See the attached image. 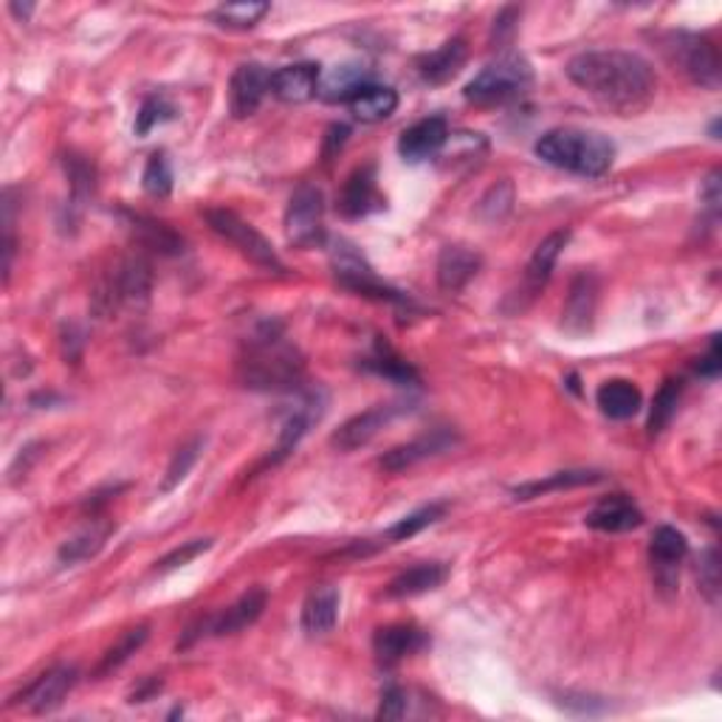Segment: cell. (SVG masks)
Here are the masks:
<instances>
[{
    "label": "cell",
    "mask_w": 722,
    "mask_h": 722,
    "mask_svg": "<svg viewBox=\"0 0 722 722\" xmlns=\"http://www.w3.org/2000/svg\"><path fill=\"white\" fill-rule=\"evenodd\" d=\"M379 206V187H375V167H359L344 180L342 195H339V212L344 217H364Z\"/></svg>",
    "instance_id": "obj_21"
},
{
    "label": "cell",
    "mask_w": 722,
    "mask_h": 722,
    "mask_svg": "<svg viewBox=\"0 0 722 722\" xmlns=\"http://www.w3.org/2000/svg\"><path fill=\"white\" fill-rule=\"evenodd\" d=\"M66 173L68 178H71V206L79 209V206L94 195V187H97V169H94V164H90L88 158L74 156L71 153V156H66Z\"/></svg>",
    "instance_id": "obj_40"
},
{
    "label": "cell",
    "mask_w": 722,
    "mask_h": 722,
    "mask_svg": "<svg viewBox=\"0 0 722 722\" xmlns=\"http://www.w3.org/2000/svg\"><path fill=\"white\" fill-rule=\"evenodd\" d=\"M602 480L598 471L587 469H573V471H556V475L545 477V480H530L523 482V486L514 488V500L525 503L534 500V497H545L550 491H565V488H578V486H591V482Z\"/></svg>",
    "instance_id": "obj_31"
},
{
    "label": "cell",
    "mask_w": 722,
    "mask_h": 722,
    "mask_svg": "<svg viewBox=\"0 0 722 722\" xmlns=\"http://www.w3.org/2000/svg\"><path fill=\"white\" fill-rule=\"evenodd\" d=\"M121 215H125L127 226H130V232L136 235V241L145 248H150V252L167 254V257L184 252V237L169 230L167 223L156 221V217L136 215V212H121Z\"/></svg>",
    "instance_id": "obj_26"
},
{
    "label": "cell",
    "mask_w": 722,
    "mask_h": 722,
    "mask_svg": "<svg viewBox=\"0 0 722 722\" xmlns=\"http://www.w3.org/2000/svg\"><path fill=\"white\" fill-rule=\"evenodd\" d=\"M722 370V353H720V336H711V348L709 353L700 359L697 364V373L705 375V379H716Z\"/></svg>",
    "instance_id": "obj_48"
},
{
    "label": "cell",
    "mask_w": 722,
    "mask_h": 722,
    "mask_svg": "<svg viewBox=\"0 0 722 722\" xmlns=\"http://www.w3.org/2000/svg\"><path fill=\"white\" fill-rule=\"evenodd\" d=\"M403 714H407V694L398 686H387L381 694L379 720H401Z\"/></svg>",
    "instance_id": "obj_46"
},
{
    "label": "cell",
    "mask_w": 722,
    "mask_h": 722,
    "mask_svg": "<svg viewBox=\"0 0 722 722\" xmlns=\"http://www.w3.org/2000/svg\"><path fill=\"white\" fill-rule=\"evenodd\" d=\"M511 209H514V184L508 178L497 180V184L482 195L480 204H477V212H480L482 221L488 223H500Z\"/></svg>",
    "instance_id": "obj_41"
},
{
    "label": "cell",
    "mask_w": 722,
    "mask_h": 722,
    "mask_svg": "<svg viewBox=\"0 0 722 722\" xmlns=\"http://www.w3.org/2000/svg\"><path fill=\"white\" fill-rule=\"evenodd\" d=\"M443 514H446V503H429V506L418 508V511H412V514H407L403 519H398L392 528H387V539L390 542L412 539V536L421 534L423 528H429V525L438 523Z\"/></svg>",
    "instance_id": "obj_39"
},
{
    "label": "cell",
    "mask_w": 722,
    "mask_h": 722,
    "mask_svg": "<svg viewBox=\"0 0 722 722\" xmlns=\"http://www.w3.org/2000/svg\"><path fill=\"white\" fill-rule=\"evenodd\" d=\"M567 77L584 94L615 110H638L657 88L655 68L635 51H584L567 62Z\"/></svg>",
    "instance_id": "obj_1"
},
{
    "label": "cell",
    "mask_w": 722,
    "mask_h": 722,
    "mask_svg": "<svg viewBox=\"0 0 722 722\" xmlns=\"http://www.w3.org/2000/svg\"><path fill=\"white\" fill-rule=\"evenodd\" d=\"M534 82L530 62L523 55H503L488 62L464 88V97L475 105H503L523 97Z\"/></svg>",
    "instance_id": "obj_5"
},
{
    "label": "cell",
    "mask_w": 722,
    "mask_h": 722,
    "mask_svg": "<svg viewBox=\"0 0 722 722\" xmlns=\"http://www.w3.org/2000/svg\"><path fill=\"white\" fill-rule=\"evenodd\" d=\"M446 142H449V125H446V119L443 116H429V119L416 121V125L401 133L398 153L407 162H423V158L438 156Z\"/></svg>",
    "instance_id": "obj_16"
},
{
    "label": "cell",
    "mask_w": 722,
    "mask_h": 722,
    "mask_svg": "<svg viewBox=\"0 0 722 722\" xmlns=\"http://www.w3.org/2000/svg\"><path fill=\"white\" fill-rule=\"evenodd\" d=\"M353 119L364 121V125H375V121L390 119L398 110V94L390 85H368L361 88L353 99L348 103Z\"/></svg>",
    "instance_id": "obj_29"
},
{
    "label": "cell",
    "mask_w": 722,
    "mask_h": 722,
    "mask_svg": "<svg viewBox=\"0 0 722 722\" xmlns=\"http://www.w3.org/2000/svg\"><path fill=\"white\" fill-rule=\"evenodd\" d=\"M269 9H271L269 3H223V7H217L209 18L215 20L221 29L246 31V29H254V26L269 14Z\"/></svg>",
    "instance_id": "obj_36"
},
{
    "label": "cell",
    "mask_w": 722,
    "mask_h": 722,
    "mask_svg": "<svg viewBox=\"0 0 722 722\" xmlns=\"http://www.w3.org/2000/svg\"><path fill=\"white\" fill-rule=\"evenodd\" d=\"M147 635H150V626L147 624H139V626H133V630H127L125 635H121V638L116 641L108 652H105L103 661H99V666L94 669V677L99 681V677H105V674H114L116 669L125 666V663L130 661V657L136 655L142 646H145Z\"/></svg>",
    "instance_id": "obj_35"
},
{
    "label": "cell",
    "mask_w": 722,
    "mask_h": 722,
    "mask_svg": "<svg viewBox=\"0 0 722 722\" xmlns=\"http://www.w3.org/2000/svg\"><path fill=\"white\" fill-rule=\"evenodd\" d=\"M407 410H410L407 403H375L368 412H361V416H353L350 421H344L342 427L333 432L331 446L339 451L361 449V446H368L392 418H398Z\"/></svg>",
    "instance_id": "obj_10"
},
{
    "label": "cell",
    "mask_w": 722,
    "mask_h": 722,
    "mask_svg": "<svg viewBox=\"0 0 722 722\" xmlns=\"http://www.w3.org/2000/svg\"><path fill=\"white\" fill-rule=\"evenodd\" d=\"M661 51L672 62L674 71L692 79L705 90H716L722 82L720 51L705 35L694 31H669L661 37Z\"/></svg>",
    "instance_id": "obj_4"
},
{
    "label": "cell",
    "mask_w": 722,
    "mask_h": 722,
    "mask_svg": "<svg viewBox=\"0 0 722 722\" xmlns=\"http://www.w3.org/2000/svg\"><path fill=\"white\" fill-rule=\"evenodd\" d=\"M313 416L320 418V410H313V396H308L305 403H302V407H296V410L291 412V416L283 421L277 446H274V451H271V458H269L271 466L283 464V460L291 455V451H294L296 446H300V440L305 438L308 427H311Z\"/></svg>",
    "instance_id": "obj_32"
},
{
    "label": "cell",
    "mask_w": 722,
    "mask_h": 722,
    "mask_svg": "<svg viewBox=\"0 0 722 722\" xmlns=\"http://www.w3.org/2000/svg\"><path fill=\"white\" fill-rule=\"evenodd\" d=\"M700 198H703L705 209L716 217V212H720V169H714V173L705 178L703 189H700Z\"/></svg>",
    "instance_id": "obj_49"
},
{
    "label": "cell",
    "mask_w": 722,
    "mask_h": 722,
    "mask_svg": "<svg viewBox=\"0 0 722 722\" xmlns=\"http://www.w3.org/2000/svg\"><path fill=\"white\" fill-rule=\"evenodd\" d=\"M517 20H519V9L508 7L503 9L500 14H497V20H494V31H491V42H497V46H503V42L508 40V37L517 31Z\"/></svg>",
    "instance_id": "obj_47"
},
{
    "label": "cell",
    "mask_w": 722,
    "mask_h": 722,
    "mask_svg": "<svg viewBox=\"0 0 722 722\" xmlns=\"http://www.w3.org/2000/svg\"><path fill=\"white\" fill-rule=\"evenodd\" d=\"M237 375L252 390L285 392L302 384L305 364L300 350L277 328L265 325L246 342V350L237 361Z\"/></svg>",
    "instance_id": "obj_2"
},
{
    "label": "cell",
    "mask_w": 722,
    "mask_h": 722,
    "mask_svg": "<svg viewBox=\"0 0 722 722\" xmlns=\"http://www.w3.org/2000/svg\"><path fill=\"white\" fill-rule=\"evenodd\" d=\"M175 114H178V110H175L167 99L162 97L145 99L139 114H136V136H147V133L156 130V127L164 125V121H173Z\"/></svg>",
    "instance_id": "obj_43"
},
{
    "label": "cell",
    "mask_w": 722,
    "mask_h": 722,
    "mask_svg": "<svg viewBox=\"0 0 722 722\" xmlns=\"http://www.w3.org/2000/svg\"><path fill=\"white\" fill-rule=\"evenodd\" d=\"M331 265L333 274H336L339 285L353 294L361 296H373V300H384V302H401V305H410V296H403L401 291L390 289L384 280H379V274L373 271V265L364 260V254L348 241H333L331 248Z\"/></svg>",
    "instance_id": "obj_6"
},
{
    "label": "cell",
    "mask_w": 722,
    "mask_h": 722,
    "mask_svg": "<svg viewBox=\"0 0 722 722\" xmlns=\"http://www.w3.org/2000/svg\"><path fill=\"white\" fill-rule=\"evenodd\" d=\"M320 82L322 68L316 62H294V66H283L271 74V94L280 103L300 105L320 94Z\"/></svg>",
    "instance_id": "obj_15"
},
{
    "label": "cell",
    "mask_w": 722,
    "mask_h": 722,
    "mask_svg": "<svg viewBox=\"0 0 722 722\" xmlns=\"http://www.w3.org/2000/svg\"><path fill=\"white\" fill-rule=\"evenodd\" d=\"M697 576H700V591H703V596L716 607V604H720V554H716L714 548H709L703 556H700Z\"/></svg>",
    "instance_id": "obj_44"
},
{
    "label": "cell",
    "mask_w": 722,
    "mask_h": 722,
    "mask_svg": "<svg viewBox=\"0 0 722 722\" xmlns=\"http://www.w3.org/2000/svg\"><path fill=\"white\" fill-rule=\"evenodd\" d=\"M427 644H429L427 635L412 624L381 626V630H375L373 635V652L375 657H379L381 666H396V663H401L403 657L421 652Z\"/></svg>",
    "instance_id": "obj_17"
},
{
    "label": "cell",
    "mask_w": 722,
    "mask_h": 722,
    "mask_svg": "<svg viewBox=\"0 0 722 722\" xmlns=\"http://www.w3.org/2000/svg\"><path fill=\"white\" fill-rule=\"evenodd\" d=\"M348 127L344 125H333L331 130H328V139H325V156H333V153L339 150V147L344 145V139H348Z\"/></svg>",
    "instance_id": "obj_50"
},
{
    "label": "cell",
    "mask_w": 722,
    "mask_h": 722,
    "mask_svg": "<svg viewBox=\"0 0 722 722\" xmlns=\"http://www.w3.org/2000/svg\"><path fill=\"white\" fill-rule=\"evenodd\" d=\"M285 237L296 248H313L325 243V198L313 184H302L285 209Z\"/></svg>",
    "instance_id": "obj_8"
},
{
    "label": "cell",
    "mask_w": 722,
    "mask_h": 722,
    "mask_svg": "<svg viewBox=\"0 0 722 722\" xmlns=\"http://www.w3.org/2000/svg\"><path fill=\"white\" fill-rule=\"evenodd\" d=\"M204 443L206 440L198 435V438H193L189 443H184L178 451H175L173 460H169V466H167V475H164L162 486H158V491L169 494L173 488H178L180 482L187 480L189 471H193V466L198 464L201 451H204Z\"/></svg>",
    "instance_id": "obj_37"
},
{
    "label": "cell",
    "mask_w": 722,
    "mask_h": 722,
    "mask_svg": "<svg viewBox=\"0 0 722 722\" xmlns=\"http://www.w3.org/2000/svg\"><path fill=\"white\" fill-rule=\"evenodd\" d=\"M206 221H209L212 232L221 235L223 241L232 243L237 252L246 260H252L254 265L265 271H274V274H283L285 263L280 260L277 248L271 246V241L265 235H260L252 223H246L243 217H237L232 209H209L206 212Z\"/></svg>",
    "instance_id": "obj_7"
},
{
    "label": "cell",
    "mask_w": 722,
    "mask_h": 722,
    "mask_svg": "<svg viewBox=\"0 0 722 722\" xmlns=\"http://www.w3.org/2000/svg\"><path fill=\"white\" fill-rule=\"evenodd\" d=\"M77 686V669L74 666H55L49 672H42L35 683L23 689V694L18 700L23 709H29L31 714H49V711L60 709L62 700L68 697V692ZM12 703V705H18Z\"/></svg>",
    "instance_id": "obj_11"
},
{
    "label": "cell",
    "mask_w": 722,
    "mask_h": 722,
    "mask_svg": "<svg viewBox=\"0 0 722 722\" xmlns=\"http://www.w3.org/2000/svg\"><path fill=\"white\" fill-rule=\"evenodd\" d=\"M265 604H269V596H265L263 587H252L235 604H230V607L221 609L217 615H209V635L223 638V635H235V632L248 630L252 624H257Z\"/></svg>",
    "instance_id": "obj_19"
},
{
    "label": "cell",
    "mask_w": 722,
    "mask_h": 722,
    "mask_svg": "<svg viewBox=\"0 0 722 722\" xmlns=\"http://www.w3.org/2000/svg\"><path fill=\"white\" fill-rule=\"evenodd\" d=\"M368 85H373V77L364 66H336L320 82V97L325 103H350Z\"/></svg>",
    "instance_id": "obj_30"
},
{
    "label": "cell",
    "mask_w": 722,
    "mask_h": 722,
    "mask_svg": "<svg viewBox=\"0 0 722 722\" xmlns=\"http://www.w3.org/2000/svg\"><path fill=\"white\" fill-rule=\"evenodd\" d=\"M536 156L545 164L582 178H602L615 162V145L596 130L582 127H556L536 142Z\"/></svg>",
    "instance_id": "obj_3"
},
{
    "label": "cell",
    "mask_w": 722,
    "mask_h": 722,
    "mask_svg": "<svg viewBox=\"0 0 722 722\" xmlns=\"http://www.w3.org/2000/svg\"><path fill=\"white\" fill-rule=\"evenodd\" d=\"M212 548V539H193V542H184L180 548L169 550L167 556H164L162 562L156 565V573H169L175 570V567H184L189 565L193 559H198L201 554H206V550Z\"/></svg>",
    "instance_id": "obj_45"
},
{
    "label": "cell",
    "mask_w": 722,
    "mask_h": 722,
    "mask_svg": "<svg viewBox=\"0 0 722 722\" xmlns=\"http://www.w3.org/2000/svg\"><path fill=\"white\" fill-rule=\"evenodd\" d=\"M339 607H342V596H339L336 587H331V584L316 587L302 604V630H305V635H311V638L328 635L336 626Z\"/></svg>",
    "instance_id": "obj_25"
},
{
    "label": "cell",
    "mask_w": 722,
    "mask_h": 722,
    "mask_svg": "<svg viewBox=\"0 0 722 722\" xmlns=\"http://www.w3.org/2000/svg\"><path fill=\"white\" fill-rule=\"evenodd\" d=\"M584 523H587V528L602 530V534H626V530H635L644 525V514L626 494H613V497H604L584 517Z\"/></svg>",
    "instance_id": "obj_18"
},
{
    "label": "cell",
    "mask_w": 722,
    "mask_h": 722,
    "mask_svg": "<svg viewBox=\"0 0 722 722\" xmlns=\"http://www.w3.org/2000/svg\"><path fill=\"white\" fill-rule=\"evenodd\" d=\"M596 302H598V283L593 274H578L570 285V294H567L565 311H562V325L570 333H584L591 331L593 316H596Z\"/></svg>",
    "instance_id": "obj_22"
},
{
    "label": "cell",
    "mask_w": 722,
    "mask_h": 722,
    "mask_svg": "<svg viewBox=\"0 0 722 722\" xmlns=\"http://www.w3.org/2000/svg\"><path fill=\"white\" fill-rule=\"evenodd\" d=\"M449 576V567L443 562H421V565L410 567V570L398 573L396 578L387 587V596L390 598H412L421 596V593L438 591L440 584Z\"/></svg>",
    "instance_id": "obj_27"
},
{
    "label": "cell",
    "mask_w": 722,
    "mask_h": 722,
    "mask_svg": "<svg viewBox=\"0 0 722 722\" xmlns=\"http://www.w3.org/2000/svg\"><path fill=\"white\" fill-rule=\"evenodd\" d=\"M482 257L466 246H443L438 254V285L446 294H458L480 274Z\"/></svg>",
    "instance_id": "obj_20"
},
{
    "label": "cell",
    "mask_w": 722,
    "mask_h": 722,
    "mask_svg": "<svg viewBox=\"0 0 722 722\" xmlns=\"http://www.w3.org/2000/svg\"><path fill=\"white\" fill-rule=\"evenodd\" d=\"M142 187H145V193L153 195V198H167V195L173 193V169H169V162L164 153H153L150 156L145 175H142Z\"/></svg>",
    "instance_id": "obj_42"
},
{
    "label": "cell",
    "mask_w": 722,
    "mask_h": 722,
    "mask_svg": "<svg viewBox=\"0 0 722 722\" xmlns=\"http://www.w3.org/2000/svg\"><path fill=\"white\" fill-rule=\"evenodd\" d=\"M466 57H469V46H466L464 37H451L440 46L432 55H423L418 60V74H421L423 82L429 85H443L449 79H455L464 68Z\"/></svg>",
    "instance_id": "obj_23"
},
{
    "label": "cell",
    "mask_w": 722,
    "mask_h": 722,
    "mask_svg": "<svg viewBox=\"0 0 722 722\" xmlns=\"http://www.w3.org/2000/svg\"><path fill=\"white\" fill-rule=\"evenodd\" d=\"M683 396V381L669 379L661 390L652 398V410H650V435H657L666 429V423L672 421L674 412H677V403H681Z\"/></svg>",
    "instance_id": "obj_38"
},
{
    "label": "cell",
    "mask_w": 722,
    "mask_h": 722,
    "mask_svg": "<svg viewBox=\"0 0 722 722\" xmlns=\"http://www.w3.org/2000/svg\"><path fill=\"white\" fill-rule=\"evenodd\" d=\"M361 368L370 370V373H375V375H381V379L396 381V384H403V387L418 384L416 368H412L410 361H403L398 353H392L387 344H375L373 355H368V359L361 361Z\"/></svg>",
    "instance_id": "obj_34"
},
{
    "label": "cell",
    "mask_w": 722,
    "mask_h": 722,
    "mask_svg": "<svg viewBox=\"0 0 722 722\" xmlns=\"http://www.w3.org/2000/svg\"><path fill=\"white\" fill-rule=\"evenodd\" d=\"M686 554H689L686 536H683L677 528H672V525H661V528L652 534V545H650L652 565H655V570L661 573L657 582L672 587L674 584L672 573L681 567V562L686 559Z\"/></svg>",
    "instance_id": "obj_24"
},
{
    "label": "cell",
    "mask_w": 722,
    "mask_h": 722,
    "mask_svg": "<svg viewBox=\"0 0 722 722\" xmlns=\"http://www.w3.org/2000/svg\"><path fill=\"white\" fill-rule=\"evenodd\" d=\"M598 410L604 412L613 421H626V418H635L641 412V403H644V396L632 381L626 379H613L604 381L596 392Z\"/></svg>",
    "instance_id": "obj_28"
},
{
    "label": "cell",
    "mask_w": 722,
    "mask_h": 722,
    "mask_svg": "<svg viewBox=\"0 0 722 722\" xmlns=\"http://www.w3.org/2000/svg\"><path fill=\"white\" fill-rule=\"evenodd\" d=\"M458 432L449 427H438V429H429L427 435H421V438L410 440V443H401L396 446V449H390L381 458V469L384 471H403L410 469V466L421 464V460H429V458H438V455H443V451H449L451 446L458 443Z\"/></svg>",
    "instance_id": "obj_13"
},
{
    "label": "cell",
    "mask_w": 722,
    "mask_h": 722,
    "mask_svg": "<svg viewBox=\"0 0 722 722\" xmlns=\"http://www.w3.org/2000/svg\"><path fill=\"white\" fill-rule=\"evenodd\" d=\"M12 12H14V14H20V18L26 20V18H29L31 12H35V7H31V3H26V7H20V3H12Z\"/></svg>",
    "instance_id": "obj_51"
},
{
    "label": "cell",
    "mask_w": 722,
    "mask_h": 722,
    "mask_svg": "<svg viewBox=\"0 0 722 722\" xmlns=\"http://www.w3.org/2000/svg\"><path fill=\"white\" fill-rule=\"evenodd\" d=\"M153 274L150 263L145 257H127L121 260L114 269L105 285L99 289L97 300L105 302V311L119 305H136V302H145L147 294H150Z\"/></svg>",
    "instance_id": "obj_9"
},
{
    "label": "cell",
    "mask_w": 722,
    "mask_h": 722,
    "mask_svg": "<svg viewBox=\"0 0 722 722\" xmlns=\"http://www.w3.org/2000/svg\"><path fill=\"white\" fill-rule=\"evenodd\" d=\"M567 243H570V230H559V232H550V235L534 248V254H530L528 265H525V274H523V289H519L523 294H517V296H525L523 308L528 305V302L534 300V296L539 294L545 285H548L550 274H554L556 263H559V257H562V252L567 248Z\"/></svg>",
    "instance_id": "obj_14"
},
{
    "label": "cell",
    "mask_w": 722,
    "mask_h": 722,
    "mask_svg": "<svg viewBox=\"0 0 722 722\" xmlns=\"http://www.w3.org/2000/svg\"><path fill=\"white\" fill-rule=\"evenodd\" d=\"M110 530H114L110 523H90L88 528H82L77 536H71V539L62 545L60 565H77V562L94 559V556L105 548Z\"/></svg>",
    "instance_id": "obj_33"
},
{
    "label": "cell",
    "mask_w": 722,
    "mask_h": 722,
    "mask_svg": "<svg viewBox=\"0 0 722 722\" xmlns=\"http://www.w3.org/2000/svg\"><path fill=\"white\" fill-rule=\"evenodd\" d=\"M269 90L271 74L260 62H243L230 79V114L235 119H248V116L257 114Z\"/></svg>",
    "instance_id": "obj_12"
}]
</instances>
